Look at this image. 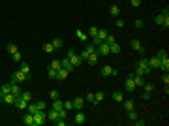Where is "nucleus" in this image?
I'll return each mask as SVG.
<instances>
[{"label": "nucleus", "instance_id": "44", "mask_svg": "<svg viewBox=\"0 0 169 126\" xmlns=\"http://www.w3.org/2000/svg\"><path fill=\"white\" fill-rule=\"evenodd\" d=\"M64 109H68V111H70V109H73V102H71V100L64 102Z\"/></svg>", "mask_w": 169, "mask_h": 126}, {"label": "nucleus", "instance_id": "36", "mask_svg": "<svg viewBox=\"0 0 169 126\" xmlns=\"http://www.w3.org/2000/svg\"><path fill=\"white\" fill-rule=\"evenodd\" d=\"M58 119H68V109H60V111H58Z\"/></svg>", "mask_w": 169, "mask_h": 126}, {"label": "nucleus", "instance_id": "6", "mask_svg": "<svg viewBox=\"0 0 169 126\" xmlns=\"http://www.w3.org/2000/svg\"><path fill=\"white\" fill-rule=\"evenodd\" d=\"M0 102H4V104H13L15 96L11 94V92H8V94H2V92H0Z\"/></svg>", "mask_w": 169, "mask_h": 126}, {"label": "nucleus", "instance_id": "29", "mask_svg": "<svg viewBox=\"0 0 169 126\" xmlns=\"http://www.w3.org/2000/svg\"><path fill=\"white\" fill-rule=\"evenodd\" d=\"M113 100H115V102H122V100H124V94L116 90V92H113Z\"/></svg>", "mask_w": 169, "mask_h": 126}, {"label": "nucleus", "instance_id": "9", "mask_svg": "<svg viewBox=\"0 0 169 126\" xmlns=\"http://www.w3.org/2000/svg\"><path fill=\"white\" fill-rule=\"evenodd\" d=\"M15 105H17L19 109H27L28 107V104H30V102H27V100H23L21 96H17V98H15V102H13Z\"/></svg>", "mask_w": 169, "mask_h": 126}, {"label": "nucleus", "instance_id": "11", "mask_svg": "<svg viewBox=\"0 0 169 126\" xmlns=\"http://www.w3.org/2000/svg\"><path fill=\"white\" fill-rule=\"evenodd\" d=\"M9 89H11V94H13L15 98H17V96H21V92H23V90L17 87V83H13V81H9Z\"/></svg>", "mask_w": 169, "mask_h": 126}, {"label": "nucleus", "instance_id": "24", "mask_svg": "<svg viewBox=\"0 0 169 126\" xmlns=\"http://www.w3.org/2000/svg\"><path fill=\"white\" fill-rule=\"evenodd\" d=\"M51 43H53V47H55V49H60V47L64 45V41L60 40V38H55V40L51 41Z\"/></svg>", "mask_w": 169, "mask_h": 126}, {"label": "nucleus", "instance_id": "26", "mask_svg": "<svg viewBox=\"0 0 169 126\" xmlns=\"http://www.w3.org/2000/svg\"><path fill=\"white\" fill-rule=\"evenodd\" d=\"M84 100H86V102H90L92 105H96V96H94V92H88V94L84 96Z\"/></svg>", "mask_w": 169, "mask_h": 126}, {"label": "nucleus", "instance_id": "42", "mask_svg": "<svg viewBox=\"0 0 169 126\" xmlns=\"http://www.w3.org/2000/svg\"><path fill=\"white\" fill-rule=\"evenodd\" d=\"M86 34H88L90 38H92V36H96V34H98V28H96V27H90V30L86 32Z\"/></svg>", "mask_w": 169, "mask_h": 126}, {"label": "nucleus", "instance_id": "30", "mask_svg": "<svg viewBox=\"0 0 169 126\" xmlns=\"http://www.w3.org/2000/svg\"><path fill=\"white\" fill-rule=\"evenodd\" d=\"M122 102H124V109H126V111H130V109H134V107H135L132 100H122Z\"/></svg>", "mask_w": 169, "mask_h": 126}, {"label": "nucleus", "instance_id": "22", "mask_svg": "<svg viewBox=\"0 0 169 126\" xmlns=\"http://www.w3.org/2000/svg\"><path fill=\"white\" fill-rule=\"evenodd\" d=\"M19 64H21V72L25 73V75H30V66H28L27 62H23V60H21Z\"/></svg>", "mask_w": 169, "mask_h": 126}, {"label": "nucleus", "instance_id": "2", "mask_svg": "<svg viewBox=\"0 0 169 126\" xmlns=\"http://www.w3.org/2000/svg\"><path fill=\"white\" fill-rule=\"evenodd\" d=\"M124 89L128 90V92H135V83H134V73H130V75H126V81H124Z\"/></svg>", "mask_w": 169, "mask_h": 126}, {"label": "nucleus", "instance_id": "33", "mask_svg": "<svg viewBox=\"0 0 169 126\" xmlns=\"http://www.w3.org/2000/svg\"><path fill=\"white\" fill-rule=\"evenodd\" d=\"M103 41H105V43L107 45H111V43H115V36H113V34H107V36H105V40H103Z\"/></svg>", "mask_w": 169, "mask_h": 126}, {"label": "nucleus", "instance_id": "53", "mask_svg": "<svg viewBox=\"0 0 169 126\" xmlns=\"http://www.w3.org/2000/svg\"><path fill=\"white\" fill-rule=\"evenodd\" d=\"M150 94H152V92H148V90H145V92H143V100H150Z\"/></svg>", "mask_w": 169, "mask_h": 126}, {"label": "nucleus", "instance_id": "5", "mask_svg": "<svg viewBox=\"0 0 169 126\" xmlns=\"http://www.w3.org/2000/svg\"><path fill=\"white\" fill-rule=\"evenodd\" d=\"M130 45H132V49L137 51L139 55H145V47L141 45V41H139V40H132V41H130Z\"/></svg>", "mask_w": 169, "mask_h": 126}, {"label": "nucleus", "instance_id": "3", "mask_svg": "<svg viewBox=\"0 0 169 126\" xmlns=\"http://www.w3.org/2000/svg\"><path fill=\"white\" fill-rule=\"evenodd\" d=\"M96 53H98V57H107L111 51H109V45H107L105 41H102L100 45H96Z\"/></svg>", "mask_w": 169, "mask_h": 126}, {"label": "nucleus", "instance_id": "52", "mask_svg": "<svg viewBox=\"0 0 169 126\" xmlns=\"http://www.w3.org/2000/svg\"><path fill=\"white\" fill-rule=\"evenodd\" d=\"M79 57H81V59H83V60H86V59H88V51L84 49V51H83V53H81V55H79Z\"/></svg>", "mask_w": 169, "mask_h": 126}, {"label": "nucleus", "instance_id": "41", "mask_svg": "<svg viewBox=\"0 0 169 126\" xmlns=\"http://www.w3.org/2000/svg\"><path fill=\"white\" fill-rule=\"evenodd\" d=\"M51 68H53V70H60V60L55 59L53 62H51Z\"/></svg>", "mask_w": 169, "mask_h": 126}, {"label": "nucleus", "instance_id": "19", "mask_svg": "<svg viewBox=\"0 0 169 126\" xmlns=\"http://www.w3.org/2000/svg\"><path fill=\"white\" fill-rule=\"evenodd\" d=\"M70 60H71V64H73V68H77V66H79V64L81 62H83V59H81V57H79V55H73V57H70Z\"/></svg>", "mask_w": 169, "mask_h": 126}, {"label": "nucleus", "instance_id": "21", "mask_svg": "<svg viewBox=\"0 0 169 126\" xmlns=\"http://www.w3.org/2000/svg\"><path fill=\"white\" fill-rule=\"evenodd\" d=\"M109 51H111L113 55H120V45L115 41V43H111V45H109Z\"/></svg>", "mask_w": 169, "mask_h": 126}, {"label": "nucleus", "instance_id": "20", "mask_svg": "<svg viewBox=\"0 0 169 126\" xmlns=\"http://www.w3.org/2000/svg\"><path fill=\"white\" fill-rule=\"evenodd\" d=\"M160 70H162V72H167V70H169V59H167V57L160 60Z\"/></svg>", "mask_w": 169, "mask_h": 126}, {"label": "nucleus", "instance_id": "14", "mask_svg": "<svg viewBox=\"0 0 169 126\" xmlns=\"http://www.w3.org/2000/svg\"><path fill=\"white\" fill-rule=\"evenodd\" d=\"M23 122L27 126H34V115H32V113H27V115L23 117Z\"/></svg>", "mask_w": 169, "mask_h": 126}, {"label": "nucleus", "instance_id": "48", "mask_svg": "<svg viewBox=\"0 0 169 126\" xmlns=\"http://www.w3.org/2000/svg\"><path fill=\"white\" fill-rule=\"evenodd\" d=\"M86 51H88V55L96 53V45H86Z\"/></svg>", "mask_w": 169, "mask_h": 126}, {"label": "nucleus", "instance_id": "8", "mask_svg": "<svg viewBox=\"0 0 169 126\" xmlns=\"http://www.w3.org/2000/svg\"><path fill=\"white\" fill-rule=\"evenodd\" d=\"M73 102V109H77V111H81V109L84 107V98H81V96H77L75 100H71Z\"/></svg>", "mask_w": 169, "mask_h": 126}, {"label": "nucleus", "instance_id": "43", "mask_svg": "<svg viewBox=\"0 0 169 126\" xmlns=\"http://www.w3.org/2000/svg\"><path fill=\"white\" fill-rule=\"evenodd\" d=\"M27 109H28V113H32V115H34V113L38 111V107H36V104H28V107H27Z\"/></svg>", "mask_w": 169, "mask_h": 126}, {"label": "nucleus", "instance_id": "59", "mask_svg": "<svg viewBox=\"0 0 169 126\" xmlns=\"http://www.w3.org/2000/svg\"><path fill=\"white\" fill-rule=\"evenodd\" d=\"M164 27H165V28H169V17H165V21H164Z\"/></svg>", "mask_w": 169, "mask_h": 126}, {"label": "nucleus", "instance_id": "23", "mask_svg": "<svg viewBox=\"0 0 169 126\" xmlns=\"http://www.w3.org/2000/svg\"><path fill=\"white\" fill-rule=\"evenodd\" d=\"M135 66H139V68H150V66H148V59H145V57H143L141 60H137Z\"/></svg>", "mask_w": 169, "mask_h": 126}, {"label": "nucleus", "instance_id": "38", "mask_svg": "<svg viewBox=\"0 0 169 126\" xmlns=\"http://www.w3.org/2000/svg\"><path fill=\"white\" fill-rule=\"evenodd\" d=\"M47 75H49L51 79H57V70H53V68H49V70H47Z\"/></svg>", "mask_w": 169, "mask_h": 126}, {"label": "nucleus", "instance_id": "57", "mask_svg": "<svg viewBox=\"0 0 169 126\" xmlns=\"http://www.w3.org/2000/svg\"><path fill=\"white\" fill-rule=\"evenodd\" d=\"M51 98H53V100L58 98V90H51Z\"/></svg>", "mask_w": 169, "mask_h": 126}, {"label": "nucleus", "instance_id": "1", "mask_svg": "<svg viewBox=\"0 0 169 126\" xmlns=\"http://www.w3.org/2000/svg\"><path fill=\"white\" fill-rule=\"evenodd\" d=\"M45 119H47V115H45V109H38V111L34 113V126L45 124Z\"/></svg>", "mask_w": 169, "mask_h": 126}, {"label": "nucleus", "instance_id": "54", "mask_svg": "<svg viewBox=\"0 0 169 126\" xmlns=\"http://www.w3.org/2000/svg\"><path fill=\"white\" fill-rule=\"evenodd\" d=\"M73 55H75V49H68V51H66V57H68V59H70V57H73Z\"/></svg>", "mask_w": 169, "mask_h": 126}, {"label": "nucleus", "instance_id": "28", "mask_svg": "<svg viewBox=\"0 0 169 126\" xmlns=\"http://www.w3.org/2000/svg\"><path fill=\"white\" fill-rule=\"evenodd\" d=\"M77 38H79L81 41H86V40H88V34L83 32V30H77Z\"/></svg>", "mask_w": 169, "mask_h": 126}, {"label": "nucleus", "instance_id": "25", "mask_svg": "<svg viewBox=\"0 0 169 126\" xmlns=\"http://www.w3.org/2000/svg\"><path fill=\"white\" fill-rule=\"evenodd\" d=\"M113 70H115V68H111V66H103V68H102V75H113Z\"/></svg>", "mask_w": 169, "mask_h": 126}, {"label": "nucleus", "instance_id": "15", "mask_svg": "<svg viewBox=\"0 0 169 126\" xmlns=\"http://www.w3.org/2000/svg\"><path fill=\"white\" fill-rule=\"evenodd\" d=\"M84 121H86V117H84V113H77V115H75V121H73V122H75V124L77 126H81V124H84Z\"/></svg>", "mask_w": 169, "mask_h": 126}, {"label": "nucleus", "instance_id": "35", "mask_svg": "<svg viewBox=\"0 0 169 126\" xmlns=\"http://www.w3.org/2000/svg\"><path fill=\"white\" fill-rule=\"evenodd\" d=\"M94 96H96V105H98L100 102H102V100L105 98V94H103V92H96V94H94Z\"/></svg>", "mask_w": 169, "mask_h": 126}, {"label": "nucleus", "instance_id": "32", "mask_svg": "<svg viewBox=\"0 0 169 126\" xmlns=\"http://www.w3.org/2000/svg\"><path fill=\"white\" fill-rule=\"evenodd\" d=\"M43 51H45V53H47V55H51V53H53V51H55L53 43H45V45H43Z\"/></svg>", "mask_w": 169, "mask_h": 126}, {"label": "nucleus", "instance_id": "13", "mask_svg": "<svg viewBox=\"0 0 169 126\" xmlns=\"http://www.w3.org/2000/svg\"><path fill=\"white\" fill-rule=\"evenodd\" d=\"M68 75H70V72H68V70H64V68L57 70V79H60V81H64V79H66Z\"/></svg>", "mask_w": 169, "mask_h": 126}, {"label": "nucleus", "instance_id": "34", "mask_svg": "<svg viewBox=\"0 0 169 126\" xmlns=\"http://www.w3.org/2000/svg\"><path fill=\"white\" fill-rule=\"evenodd\" d=\"M21 98L27 100V102H32V94H30V92H27V90H25V92H21Z\"/></svg>", "mask_w": 169, "mask_h": 126}, {"label": "nucleus", "instance_id": "37", "mask_svg": "<svg viewBox=\"0 0 169 126\" xmlns=\"http://www.w3.org/2000/svg\"><path fill=\"white\" fill-rule=\"evenodd\" d=\"M128 119H130V121H135V119H137V113H135L134 109H130V111H128Z\"/></svg>", "mask_w": 169, "mask_h": 126}, {"label": "nucleus", "instance_id": "17", "mask_svg": "<svg viewBox=\"0 0 169 126\" xmlns=\"http://www.w3.org/2000/svg\"><path fill=\"white\" fill-rule=\"evenodd\" d=\"M86 62H88L90 66H96V64H98V53H92V55H88V59H86Z\"/></svg>", "mask_w": 169, "mask_h": 126}, {"label": "nucleus", "instance_id": "56", "mask_svg": "<svg viewBox=\"0 0 169 126\" xmlns=\"http://www.w3.org/2000/svg\"><path fill=\"white\" fill-rule=\"evenodd\" d=\"M143 87H145V90H148V92H152V90H154V85H147V83H145Z\"/></svg>", "mask_w": 169, "mask_h": 126}, {"label": "nucleus", "instance_id": "50", "mask_svg": "<svg viewBox=\"0 0 169 126\" xmlns=\"http://www.w3.org/2000/svg\"><path fill=\"white\" fill-rule=\"evenodd\" d=\"M134 25H135V28H143V21H141V19H135Z\"/></svg>", "mask_w": 169, "mask_h": 126}, {"label": "nucleus", "instance_id": "7", "mask_svg": "<svg viewBox=\"0 0 169 126\" xmlns=\"http://www.w3.org/2000/svg\"><path fill=\"white\" fill-rule=\"evenodd\" d=\"M60 68H64V70H68V72H73V64H71V60L70 59H68V57H66V59H62V60H60Z\"/></svg>", "mask_w": 169, "mask_h": 126}, {"label": "nucleus", "instance_id": "49", "mask_svg": "<svg viewBox=\"0 0 169 126\" xmlns=\"http://www.w3.org/2000/svg\"><path fill=\"white\" fill-rule=\"evenodd\" d=\"M100 43H102V40L98 36H92V45H100Z\"/></svg>", "mask_w": 169, "mask_h": 126}, {"label": "nucleus", "instance_id": "46", "mask_svg": "<svg viewBox=\"0 0 169 126\" xmlns=\"http://www.w3.org/2000/svg\"><path fill=\"white\" fill-rule=\"evenodd\" d=\"M141 2H143V0H130V4L134 6V8H139V6H141Z\"/></svg>", "mask_w": 169, "mask_h": 126}, {"label": "nucleus", "instance_id": "4", "mask_svg": "<svg viewBox=\"0 0 169 126\" xmlns=\"http://www.w3.org/2000/svg\"><path fill=\"white\" fill-rule=\"evenodd\" d=\"M27 77L28 75H25L21 70H15L13 75H11V81H13V83H23V81H27Z\"/></svg>", "mask_w": 169, "mask_h": 126}, {"label": "nucleus", "instance_id": "27", "mask_svg": "<svg viewBox=\"0 0 169 126\" xmlns=\"http://www.w3.org/2000/svg\"><path fill=\"white\" fill-rule=\"evenodd\" d=\"M107 34H109V32H107L105 28H98V34H96V36H98L100 40L103 41V40H105V36H107Z\"/></svg>", "mask_w": 169, "mask_h": 126}, {"label": "nucleus", "instance_id": "18", "mask_svg": "<svg viewBox=\"0 0 169 126\" xmlns=\"http://www.w3.org/2000/svg\"><path fill=\"white\" fill-rule=\"evenodd\" d=\"M51 107H53L55 109V111H60V109H62L64 107V102H60V100H53V104H51Z\"/></svg>", "mask_w": 169, "mask_h": 126}, {"label": "nucleus", "instance_id": "40", "mask_svg": "<svg viewBox=\"0 0 169 126\" xmlns=\"http://www.w3.org/2000/svg\"><path fill=\"white\" fill-rule=\"evenodd\" d=\"M156 57H158V59H165V57H167V51H165V49H160V51H158V55H156Z\"/></svg>", "mask_w": 169, "mask_h": 126}, {"label": "nucleus", "instance_id": "47", "mask_svg": "<svg viewBox=\"0 0 169 126\" xmlns=\"http://www.w3.org/2000/svg\"><path fill=\"white\" fill-rule=\"evenodd\" d=\"M116 27H118V28H122V27H124V25H126V23H124V19H118V17H116Z\"/></svg>", "mask_w": 169, "mask_h": 126}, {"label": "nucleus", "instance_id": "51", "mask_svg": "<svg viewBox=\"0 0 169 126\" xmlns=\"http://www.w3.org/2000/svg\"><path fill=\"white\" fill-rule=\"evenodd\" d=\"M162 81H164L165 85L169 83V75H167V72H164V75H162Z\"/></svg>", "mask_w": 169, "mask_h": 126}, {"label": "nucleus", "instance_id": "16", "mask_svg": "<svg viewBox=\"0 0 169 126\" xmlns=\"http://www.w3.org/2000/svg\"><path fill=\"white\" fill-rule=\"evenodd\" d=\"M109 13H111L113 15V17H118V15H120V6H116V4H113L111 6V8H109Z\"/></svg>", "mask_w": 169, "mask_h": 126}, {"label": "nucleus", "instance_id": "39", "mask_svg": "<svg viewBox=\"0 0 169 126\" xmlns=\"http://www.w3.org/2000/svg\"><path fill=\"white\" fill-rule=\"evenodd\" d=\"M0 92H2V94H8V92H11V89H9V83H6V85L0 89Z\"/></svg>", "mask_w": 169, "mask_h": 126}, {"label": "nucleus", "instance_id": "10", "mask_svg": "<svg viewBox=\"0 0 169 126\" xmlns=\"http://www.w3.org/2000/svg\"><path fill=\"white\" fill-rule=\"evenodd\" d=\"M148 66H150V70H160V59L158 57L148 59Z\"/></svg>", "mask_w": 169, "mask_h": 126}, {"label": "nucleus", "instance_id": "55", "mask_svg": "<svg viewBox=\"0 0 169 126\" xmlns=\"http://www.w3.org/2000/svg\"><path fill=\"white\" fill-rule=\"evenodd\" d=\"M36 107L38 109H45V102H36Z\"/></svg>", "mask_w": 169, "mask_h": 126}, {"label": "nucleus", "instance_id": "45", "mask_svg": "<svg viewBox=\"0 0 169 126\" xmlns=\"http://www.w3.org/2000/svg\"><path fill=\"white\" fill-rule=\"evenodd\" d=\"M13 60H15V62H21V60H23V55L19 53V51H17V53H13Z\"/></svg>", "mask_w": 169, "mask_h": 126}, {"label": "nucleus", "instance_id": "12", "mask_svg": "<svg viewBox=\"0 0 169 126\" xmlns=\"http://www.w3.org/2000/svg\"><path fill=\"white\" fill-rule=\"evenodd\" d=\"M45 115H47V121H51V122H55V121H57V119H58V111H55L53 107H51L49 111L45 113Z\"/></svg>", "mask_w": 169, "mask_h": 126}, {"label": "nucleus", "instance_id": "31", "mask_svg": "<svg viewBox=\"0 0 169 126\" xmlns=\"http://www.w3.org/2000/svg\"><path fill=\"white\" fill-rule=\"evenodd\" d=\"M6 49H8V53H11V55H13V53H17V45H13V43H8V45H6Z\"/></svg>", "mask_w": 169, "mask_h": 126}, {"label": "nucleus", "instance_id": "58", "mask_svg": "<svg viewBox=\"0 0 169 126\" xmlns=\"http://www.w3.org/2000/svg\"><path fill=\"white\" fill-rule=\"evenodd\" d=\"M135 124H137V126H145V124H147V122H145V121H139V119H135Z\"/></svg>", "mask_w": 169, "mask_h": 126}]
</instances>
